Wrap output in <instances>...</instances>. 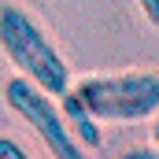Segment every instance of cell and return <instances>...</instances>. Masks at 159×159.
Returning <instances> with one entry per match:
<instances>
[{
	"label": "cell",
	"instance_id": "4",
	"mask_svg": "<svg viewBox=\"0 0 159 159\" xmlns=\"http://www.w3.org/2000/svg\"><path fill=\"white\" fill-rule=\"evenodd\" d=\"M59 107H63V119H67V126L74 129V137H78L85 148H100V144H104L100 119H93V111L85 107V100L74 93V85H70V89L59 96Z\"/></svg>",
	"mask_w": 159,
	"mask_h": 159
},
{
	"label": "cell",
	"instance_id": "6",
	"mask_svg": "<svg viewBox=\"0 0 159 159\" xmlns=\"http://www.w3.org/2000/svg\"><path fill=\"white\" fill-rule=\"evenodd\" d=\"M133 4L141 7V15H144V19L159 30V0H133Z\"/></svg>",
	"mask_w": 159,
	"mask_h": 159
},
{
	"label": "cell",
	"instance_id": "1",
	"mask_svg": "<svg viewBox=\"0 0 159 159\" xmlns=\"http://www.w3.org/2000/svg\"><path fill=\"white\" fill-rule=\"evenodd\" d=\"M0 52L22 78L41 85L56 100L74 85V74L63 52L22 4H0Z\"/></svg>",
	"mask_w": 159,
	"mask_h": 159
},
{
	"label": "cell",
	"instance_id": "3",
	"mask_svg": "<svg viewBox=\"0 0 159 159\" xmlns=\"http://www.w3.org/2000/svg\"><path fill=\"white\" fill-rule=\"evenodd\" d=\"M4 104L26 122L34 133L41 137L44 152L52 159H89V148L74 137V129L63 119V107L52 93H44L41 85H34L30 78H11L4 85Z\"/></svg>",
	"mask_w": 159,
	"mask_h": 159
},
{
	"label": "cell",
	"instance_id": "2",
	"mask_svg": "<svg viewBox=\"0 0 159 159\" xmlns=\"http://www.w3.org/2000/svg\"><path fill=\"white\" fill-rule=\"evenodd\" d=\"M74 93L100 122H144L159 115V70L89 74L74 81Z\"/></svg>",
	"mask_w": 159,
	"mask_h": 159
},
{
	"label": "cell",
	"instance_id": "7",
	"mask_svg": "<svg viewBox=\"0 0 159 159\" xmlns=\"http://www.w3.org/2000/svg\"><path fill=\"white\" fill-rule=\"evenodd\" d=\"M152 141H156V148H159V115L152 119Z\"/></svg>",
	"mask_w": 159,
	"mask_h": 159
},
{
	"label": "cell",
	"instance_id": "5",
	"mask_svg": "<svg viewBox=\"0 0 159 159\" xmlns=\"http://www.w3.org/2000/svg\"><path fill=\"white\" fill-rule=\"evenodd\" d=\"M0 159H34L15 137H0Z\"/></svg>",
	"mask_w": 159,
	"mask_h": 159
}]
</instances>
